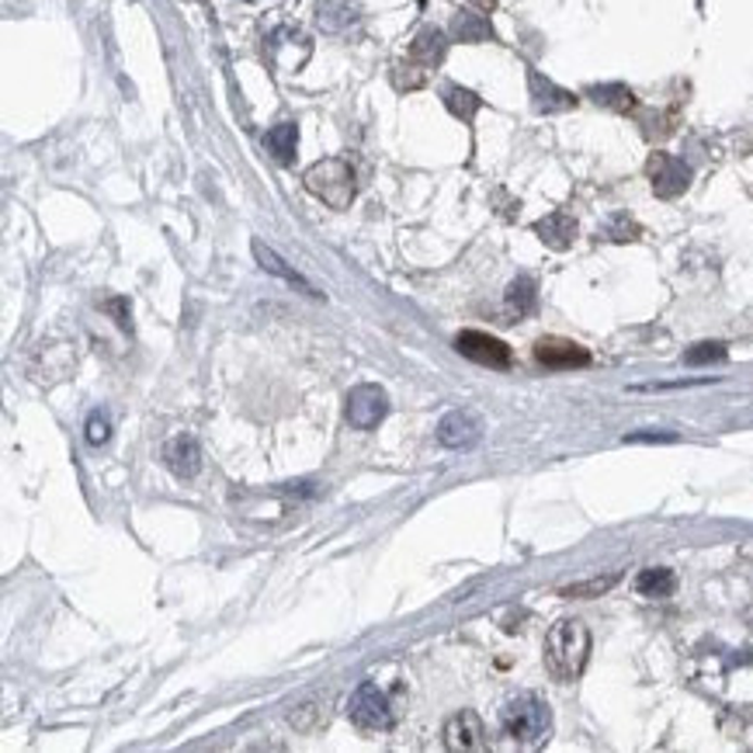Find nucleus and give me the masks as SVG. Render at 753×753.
Listing matches in <instances>:
<instances>
[{
    "label": "nucleus",
    "instance_id": "393cba45",
    "mask_svg": "<svg viewBox=\"0 0 753 753\" xmlns=\"http://www.w3.org/2000/svg\"><path fill=\"white\" fill-rule=\"evenodd\" d=\"M726 344H715V341H705V344H694L685 352V365H715V361H726Z\"/></svg>",
    "mask_w": 753,
    "mask_h": 753
},
{
    "label": "nucleus",
    "instance_id": "bb28decb",
    "mask_svg": "<svg viewBox=\"0 0 753 753\" xmlns=\"http://www.w3.org/2000/svg\"><path fill=\"white\" fill-rule=\"evenodd\" d=\"M625 442H677V434H671V431H650V434H628Z\"/></svg>",
    "mask_w": 753,
    "mask_h": 753
},
{
    "label": "nucleus",
    "instance_id": "a878e982",
    "mask_svg": "<svg viewBox=\"0 0 753 753\" xmlns=\"http://www.w3.org/2000/svg\"><path fill=\"white\" fill-rule=\"evenodd\" d=\"M112 437V413L109 410H94L87 417V442L91 445H104Z\"/></svg>",
    "mask_w": 753,
    "mask_h": 753
},
{
    "label": "nucleus",
    "instance_id": "dca6fc26",
    "mask_svg": "<svg viewBox=\"0 0 753 753\" xmlns=\"http://www.w3.org/2000/svg\"><path fill=\"white\" fill-rule=\"evenodd\" d=\"M636 590L642 594V598L663 601V598H671V594L677 590V576L667 566H650V570H642L636 576Z\"/></svg>",
    "mask_w": 753,
    "mask_h": 753
},
{
    "label": "nucleus",
    "instance_id": "f3484780",
    "mask_svg": "<svg viewBox=\"0 0 753 753\" xmlns=\"http://www.w3.org/2000/svg\"><path fill=\"white\" fill-rule=\"evenodd\" d=\"M532 98H535V109L538 112H563V109H573V104H576L573 94L559 91L556 84L541 80L538 74H532Z\"/></svg>",
    "mask_w": 753,
    "mask_h": 753
},
{
    "label": "nucleus",
    "instance_id": "ddd939ff",
    "mask_svg": "<svg viewBox=\"0 0 753 753\" xmlns=\"http://www.w3.org/2000/svg\"><path fill=\"white\" fill-rule=\"evenodd\" d=\"M254 257H257V265H260V268H265L268 275H278V278H285V282H289V285H295V289H303L306 295H312V299H320V295H323V292H320L317 285H309V282H306V278L299 275V271H292V268L285 265V260H282V257H278V254H275L271 247H265V243H260V240H254Z\"/></svg>",
    "mask_w": 753,
    "mask_h": 753
},
{
    "label": "nucleus",
    "instance_id": "423d86ee",
    "mask_svg": "<svg viewBox=\"0 0 753 753\" xmlns=\"http://www.w3.org/2000/svg\"><path fill=\"white\" fill-rule=\"evenodd\" d=\"M455 352L476 365H486V369H511V347L494 334H483V330H462L455 337Z\"/></svg>",
    "mask_w": 753,
    "mask_h": 753
},
{
    "label": "nucleus",
    "instance_id": "c85d7f7f",
    "mask_svg": "<svg viewBox=\"0 0 753 753\" xmlns=\"http://www.w3.org/2000/svg\"><path fill=\"white\" fill-rule=\"evenodd\" d=\"M469 4H476V8H483V11H494L497 0H469Z\"/></svg>",
    "mask_w": 753,
    "mask_h": 753
},
{
    "label": "nucleus",
    "instance_id": "cd10ccee",
    "mask_svg": "<svg viewBox=\"0 0 753 753\" xmlns=\"http://www.w3.org/2000/svg\"><path fill=\"white\" fill-rule=\"evenodd\" d=\"M104 309H112V312H115V317H118V323H122V327H129V320H126V299L104 303Z\"/></svg>",
    "mask_w": 753,
    "mask_h": 753
},
{
    "label": "nucleus",
    "instance_id": "4be33fe9",
    "mask_svg": "<svg viewBox=\"0 0 753 753\" xmlns=\"http://www.w3.org/2000/svg\"><path fill=\"white\" fill-rule=\"evenodd\" d=\"M451 31H455V39H459V42H483V39H489V35H494V28H489L480 14H469V11L455 14Z\"/></svg>",
    "mask_w": 753,
    "mask_h": 753
},
{
    "label": "nucleus",
    "instance_id": "0eeeda50",
    "mask_svg": "<svg viewBox=\"0 0 753 753\" xmlns=\"http://www.w3.org/2000/svg\"><path fill=\"white\" fill-rule=\"evenodd\" d=\"M480 437H483V420L472 410H451L442 417V424H437V442L455 451L476 448Z\"/></svg>",
    "mask_w": 753,
    "mask_h": 753
},
{
    "label": "nucleus",
    "instance_id": "2eb2a0df",
    "mask_svg": "<svg viewBox=\"0 0 753 753\" xmlns=\"http://www.w3.org/2000/svg\"><path fill=\"white\" fill-rule=\"evenodd\" d=\"M317 17L327 31H347L352 25H358V4L355 0H320L317 4Z\"/></svg>",
    "mask_w": 753,
    "mask_h": 753
},
{
    "label": "nucleus",
    "instance_id": "9b49d317",
    "mask_svg": "<svg viewBox=\"0 0 753 753\" xmlns=\"http://www.w3.org/2000/svg\"><path fill=\"white\" fill-rule=\"evenodd\" d=\"M650 178H653V188H656L660 199H674V195H680V191L688 188L691 170L680 161H674V156L656 153L650 161Z\"/></svg>",
    "mask_w": 753,
    "mask_h": 753
},
{
    "label": "nucleus",
    "instance_id": "f03ea898",
    "mask_svg": "<svg viewBox=\"0 0 753 753\" xmlns=\"http://www.w3.org/2000/svg\"><path fill=\"white\" fill-rule=\"evenodd\" d=\"M500 726L518 746H541L552 732V712L538 694H518L503 705Z\"/></svg>",
    "mask_w": 753,
    "mask_h": 753
},
{
    "label": "nucleus",
    "instance_id": "412c9836",
    "mask_svg": "<svg viewBox=\"0 0 753 753\" xmlns=\"http://www.w3.org/2000/svg\"><path fill=\"white\" fill-rule=\"evenodd\" d=\"M442 98H445V104H448V112L455 115V118H462V122H472V115L480 112V98L472 94V91H465V87H459V84H448L445 91H442Z\"/></svg>",
    "mask_w": 753,
    "mask_h": 753
},
{
    "label": "nucleus",
    "instance_id": "1a4fd4ad",
    "mask_svg": "<svg viewBox=\"0 0 753 753\" xmlns=\"http://www.w3.org/2000/svg\"><path fill=\"white\" fill-rule=\"evenodd\" d=\"M535 358L538 365H546V369H580V365L590 361L587 347L563 341V337H541L535 344Z\"/></svg>",
    "mask_w": 753,
    "mask_h": 753
},
{
    "label": "nucleus",
    "instance_id": "6ab92c4d",
    "mask_svg": "<svg viewBox=\"0 0 753 753\" xmlns=\"http://www.w3.org/2000/svg\"><path fill=\"white\" fill-rule=\"evenodd\" d=\"M535 233H538L541 240H546L549 247L566 251L570 243H573V237H576V222L566 219L563 213H556V216H549V219H541V222L535 226Z\"/></svg>",
    "mask_w": 753,
    "mask_h": 753
},
{
    "label": "nucleus",
    "instance_id": "20e7f679",
    "mask_svg": "<svg viewBox=\"0 0 753 753\" xmlns=\"http://www.w3.org/2000/svg\"><path fill=\"white\" fill-rule=\"evenodd\" d=\"M347 715H352V723L365 732L393 729V705H390V698H385V691H379L375 680H361L355 688L352 702H347Z\"/></svg>",
    "mask_w": 753,
    "mask_h": 753
},
{
    "label": "nucleus",
    "instance_id": "a211bd4d",
    "mask_svg": "<svg viewBox=\"0 0 753 753\" xmlns=\"http://www.w3.org/2000/svg\"><path fill=\"white\" fill-rule=\"evenodd\" d=\"M295 143H299V129H295L292 122H282V126H275V129L265 136L268 153L275 156L278 164H285V167L295 161Z\"/></svg>",
    "mask_w": 753,
    "mask_h": 753
},
{
    "label": "nucleus",
    "instance_id": "f8f14e48",
    "mask_svg": "<svg viewBox=\"0 0 753 753\" xmlns=\"http://www.w3.org/2000/svg\"><path fill=\"white\" fill-rule=\"evenodd\" d=\"M295 42H306V35L299 28H278L271 31V39L265 42V52H268V60L275 66H282V69H299L306 63L309 52H295Z\"/></svg>",
    "mask_w": 753,
    "mask_h": 753
},
{
    "label": "nucleus",
    "instance_id": "7ed1b4c3",
    "mask_svg": "<svg viewBox=\"0 0 753 753\" xmlns=\"http://www.w3.org/2000/svg\"><path fill=\"white\" fill-rule=\"evenodd\" d=\"M306 188L317 199H323L330 208H347L355 199V167L341 161V156H330L306 170Z\"/></svg>",
    "mask_w": 753,
    "mask_h": 753
},
{
    "label": "nucleus",
    "instance_id": "9d476101",
    "mask_svg": "<svg viewBox=\"0 0 753 753\" xmlns=\"http://www.w3.org/2000/svg\"><path fill=\"white\" fill-rule=\"evenodd\" d=\"M164 465H167L178 480L199 476V469H202V448H199L195 437H191V434L170 437V442L164 445Z\"/></svg>",
    "mask_w": 753,
    "mask_h": 753
},
{
    "label": "nucleus",
    "instance_id": "5701e85b",
    "mask_svg": "<svg viewBox=\"0 0 753 753\" xmlns=\"http://www.w3.org/2000/svg\"><path fill=\"white\" fill-rule=\"evenodd\" d=\"M590 98L598 104H608V109H618V112H628L633 109V91L622 84H611V87H590Z\"/></svg>",
    "mask_w": 753,
    "mask_h": 753
},
{
    "label": "nucleus",
    "instance_id": "4468645a",
    "mask_svg": "<svg viewBox=\"0 0 753 753\" xmlns=\"http://www.w3.org/2000/svg\"><path fill=\"white\" fill-rule=\"evenodd\" d=\"M445 52H448V39H445V31L442 28H424L417 35V39L410 42V63L417 66H437L445 60Z\"/></svg>",
    "mask_w": 753,
    "mask_h": 753
},
{
    "label": "nucleus",
    "instance_id": "b1692460",
    "mask_svg": "<svg viewBox=\"0 0 753 753\" xmlns=\"http://www.w3.org/2000/svg\"><path fill=\"white\" fill-rule=\"evenodd\" d=\"M618 584V573H611V576H594V580H587V584H573V587H566L563 590V598H570V601H576V598H601L604 590H611Z\"/></svg>",
    "mask_w": 753,
    "mask_h": 753
},
{
    "label": "nucleus",
    "instance_id": "39448f33",
    "mask_svg": "<svg viewBox=\"0 0 753 753\" xmlns=\"http://www.w3.org/2000/svg\"><path fill=\"white\" fill-rule=\"evenodd\" d=\"M385 413H390V396H385V390H379V385L365 382V385H355V390L347 393L344 417H347V424H352L355 431L379 427L385 420Z\"/></svg>",
    "mask_w": 753,
    "mask_h": 753
},
{
    "label": "nucleus",
    "instance_id": "6e6552de",
    "mask_svg": "<svg viewBox=\"0 0 753 753\" xmlns=\"http://www.w3.org/2000/svg\"><path fill=\"white\" fill-rule=\"evenodd\" d=\"M445 746L451 753H476V750H486V729H483V719L476 712H455L451 719L445 723Z\"/></svg>",
    "mask_w": 753,
    "mask_h": 753
},
{
    "label": "nucleus",
    "instance_id": "f257e3e1",
    "mask_svg": "<svg viewBox=\"0 0 753 753\" xmlns=\"http://www.w3.org/2000/svg\"><path fill=\"white\" fill-rule=\"evenodd\" d=\"M590 660V633L584 622L576 618H563L559 625H552V633L546 639V667L556 680H576L584 674Z\"/></svg>",
    "mask_w": 753,
    "mask_h": 753
},
{
    "label": "nucleus",
    "instance_id": "aec40b11",
    "mask_svg": "<svg viewBox=\"0 0 753 753\" xmlns=\"http://www.w3.org/2000/svg\"><path fill=\"white\" fill-rule=\"evenodd\" d=\"M535 303H538V289L532 278H514L511 285H507V309L514 312V317H528V312H535Z\"/></svg>",
    "mask_w": 753,
    "mask_h": 753
}]
</instances>
